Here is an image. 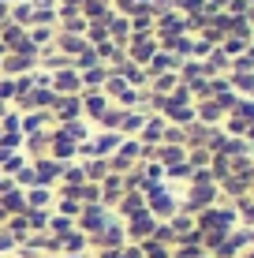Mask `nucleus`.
<instances>
[{"instance_id": "obj_1", "label": "nucleus", "mask_w": 254, "mask_h": 258, "mask_svg": "<svg viewBox=\"0 0 254 258\" xmlns=\"http://www.w3.org/2000/svg\"><path fill=\"white\" fill-rule=\"evenodd\" d=\"M153 217H150V213H135V221H131V236H138V239H142V236H150L153 232Z\"/></svg>"}, {"instance_id": "obj_2", "label": "nucleus", "mask_w": 254, "mask_h": 258, "mask_svg": "<svg viewBox=\"0 0 254 258\" xmlns=\"http://www.w3.org/2000/svg\"><path fill=\"white\" fill-rule=\"evenodd\" d=\"M142 210V199H135V195H127L124 199V213H138Z\"/></svg>"}]
</instances>
